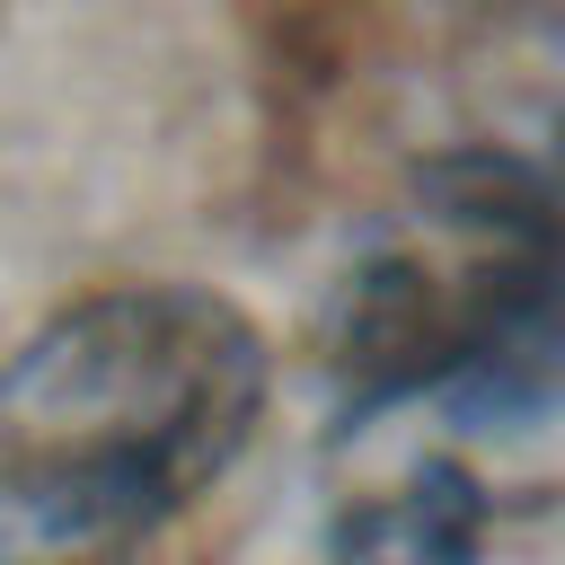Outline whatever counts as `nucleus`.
Instances as JSON below:
<instances>
[{
  "label": "nucleus",
  "instance_id": "2",
  "mask_svg": "<svg viewBox=\"0 0 565 565\" xmlns=\"http://www.w3.org/2000/svg\"><path fill=\"white\" fill-rule=\"evenodd\" d=\"M353 556H388V565H477L486 547V494L459 459H424L380 512H362L344 530Z\"/></svg>",
  "mask_w": 565,
  "mask_h": 565
},
{
  "label": "nucleus",
  "instance_id": "1",
  "mask_svg": "<svg viewBox=\"0 0 565 565\" xmlns=\"http://www.w3.org/2000/svg\"><path fill=\"white\" fill-rule=\"evenodd\" d=\"M265 335L194 282H115L0 371V565H115L256 433Z\"/></svg>",
  "mask_w": 565,
  "mask_h": 565
}]
</instances>
